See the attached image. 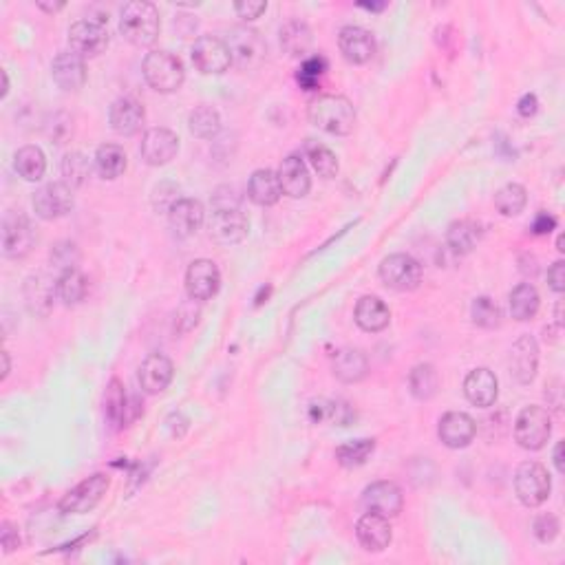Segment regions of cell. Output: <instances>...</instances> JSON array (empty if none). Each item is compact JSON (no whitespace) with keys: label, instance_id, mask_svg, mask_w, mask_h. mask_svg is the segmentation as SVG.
<instances>
[{"label":"cell","instance_id":"23","mask_svg":"<svg viewBox=\"0 0 565 565\" xmlns=\"http://www.w3.org/2000/svg\"><path fill=\"white\" fill-rule=\"evenodd\" d=\"M356 537L366 552H383L393 541V528L386 516L366 513L356 524Z\"/></svg>","mask_w":565,"mask_h":565},{"label":"cell","instance_id":"11","mask_svg":"<svg viewBox=\"0 0 565 565\" xmlns=\"http://www.w3.org/2000/svg\"><path fill=\"white\" fill-rule=\"evenodd\" d=\"M33 245H36V230L27 216L7 212L3 219V257L12 260L25 259Z\"/></svg>","mask_w":565,"mask_h":565},{"label":"cell","instance_id":"41","mask_svg":"<svg viewBox=\"0 0 565 565\" xmlns=\"http://www.w3.org/2000/svg\"><path fill=\"white\" fill-rule=\"evenodd\" d=\"M375 451V439L371 437H360V439H351V442L340 444L336 448V460L340 466L345 468H358L362 463H366L371 455Z\"/></svg>","mask_w":565,"mask_h":565},{"label":"cell","instance_id":"8","mask_svg":"<svg viewBox=\"0 0 565 565\" xmlns=\"http://www.w3.org/2000/svg\"><path fill=\"white\" fill-rule=\"evenodd\" d=\"M31 206L36 216H40L42 221L62 219V216L69 215L75 206L74 188L65 181L45 183V186L36 190Z\"/></svg>","mask_w":565,"mask_h":565},{"label":"cell","instance_id":"4","mask_svg":"<svg viewBox=\"0 0 565 565\" xmlns=\"http://www.w3.org/2000/svg\"><path fill=\"white\" fill-rule=\"evenodd\" d=\"M552 436V418L548 409L530 404L524 407L515 419V442L524 451H541Z\"/></svg>","mask_w":565,"mask_h":565},{"label":"cell","instance_id":"3","mask_svg":"<svg viewBox=\"0 0 565 565\" xmlns=\"http://www.w3.org/2000/svg\"><path fill=\"white\" fill-rule=\"evenodd\" d=\"M142 75L148 82V86L157 91V93H175V91L181 89L183 80H186L181 60L168 51L146 53L142 62Z\"/></svg>","mask_w":565,"mask_h":565},{"label":"cell","instance_id":"36","mask_svg":"<svg viewBox=\"0 0 565 565\" xmlns=\"http://www.w3.org/2000/svg\"><path fill=\"white\" fill-rule=\"evenodd\" d=\"M53 296H57L56 281L47 277H31L25 285V298L27 305L33 313H49L53 307Z\"/></svg>","mask_w":565,"mask_h":565},{"label":"cell","instance_id":"5","mask_svg":"<svg viewBox=\"0 0 565 565\" xmlns=\"http://www.w3.org/2000/svg\"><path fill=\"white\" fill-rule=\"evenodd\" d=\"M515 492L516 499L525 508H539L548 501L552 492V480L543 463L539 462H524L515 472Z\"/></svg>","mask_w":565,"mask_h":565},{"label":"cell","instance_id":"22","mask_svg":"<svg viewBox=\"0 0 565 565\" xmlns=\"http://www.w3.org/2000/svg\"><path fill=\"white\" fill-rule=\"evenodd\" d=\"M463 395H466L468 402L472 407L489 409L497 402V395H499V380L486 366H477L463 380Z\"/></svg>","mask_w":565,"mask_h":565},{"label":"cell","instance_id":"2","mask_svg":"<svg viewBox=\"0 0 565 565\" xmlns=\"http://www.w3.org/2000/svg\"><path fill=\"white\" fill-rule=\"evenodd\" d=\"M159 31H162V21L153 3L133 0L124 4L119 13V33L124 40L135 47H151L159 38Z\"/></svg>","mask_w":565,"mask_h":565},{"label":"cell","instance_id":"29","mask_svg":"<svg viewBox=\"0 0 565 565\" xmlns=\"http://www.w3.org/2000/svg\"><path fill=\"white\" fill-rule=\"evenodd\" d=\"M331 369H334V375L340 383L356 384L365 380L366 371H369V360H366V356L360 349L345 347V349L336 351Z\"/></svg>","mask_w":565,"mask_h":565},{"label":"cell","instance_id":"56","mask_svg":"<svg viewBox=\"0 0 565 565\" xmlns=\"http://www.w3.org/2000/svg\"><path fill=\"white\" fill-rule=\"evenodd\" d=\"M552 462H554V468H557L559 475H563V472H565V463H563V442H557V446H554Z\"/></svg>","mask_w":565,"mask_h":565},{"label":"cell","instance_id":"6","mask_svg":"<svg viewBox=\"0 0 565 565\" xmlns=\"http://www.w3.org/2000/svg\"><path fill=\"white\" fill-rule=\"evenodd\" d=\"M380 281L395 292H413L422 283V265L411 254H389L380 263Z\"/></svg>","mask_w":565,"mask_h":565},{"label":"cell","instance_id":"32","mask_svg":"<svg viewBox=\"0 0 565 565\" xmlns=\"http://www.w3.org/2000/svg\"><path fill=\"white\" fill-rule=\"evenodd\" d=\"M508 307L515 321H519V322L533 321V318L539 313V307H541V296H539L537 287L530 283L516 285L508 296Z\"/></svg>","mask_w":565,"mask_h":565},{"label":"cell","instance_id":"52","mask_svg":"<svg viewBox=\"0 0 565 565\" xmlns=\"http://www.w3.org/2000/svg\"><path fill=\"white\" fill-rule=\"evenodd\" d=\"M554 228H557V219H554L552 215H548V212H539V215L534 216L533 234H537V236L550 234Z\"/></svg>","mask_w":565,"mask_h":565},{"label":"cell","instance_id":"15","mask_svg":"<svg viewBox=\"0 0 565 565\" xmlns=\"http://www.w3.org/2000/svg\"><path fill=\"white\" fill-rule=\"evenodd\" d=\"M362 504H365L366 513L383 515L386 519H393L402 513L404 508V495L398 484L393 481H374L362 492Z\"/></svg>","mask_w":565,"mask_h":565},{"label":"cell","instance_id":"47","mask_svg":"<svg viewBox=\"0 0 565 565\" xmlns=\"http://www.w3.org/2000/svg\"><path fill=\"white\" fill-rule=\"evenodd\" d=\"M77 260H80V252H77V245L71 243V241H65V243L53 248L51 263L56 265V268H60L62 272H65V269L77 268Z\"/></svg>","mask_w":565,"mask_h":565},{"label":"cell","instance_id":"17","mask_svg":"<svg viewBox=\"0 0 565 565\" xmlns=\"http://www.w3.org/2000/svg\"><path fill=\"white\" fill-rule=\"evenodd\" d=\"M477 436L475 419L463 411H448L442 415L437 424V437L448 448H466Z\"/></svg>","mask_w":565,"mask_h":565},{"label":"cell","instance_id":"54","mask_svg":"<svg viewBox=\"0 0 565 565\" xmlns=\"http://www.w3.org/2000/svg\"><path fill=\"white\" fill-rule=\"evenodd\" d=\"M188 424H190V419L180 411L171 413V418H168V428H171L172 437H183V433L188 431Z\"/></svg>","mask_w":565,"mask_h":565},{"label":"cell","instance_id":"60","mask_svg":"<svg viewBox=\"0 0 565 565\" xmlns=\"http://www.w3.org/2000/svg\"><path fill=\"white\" fill-rule=\"evenodd\" d=\"M563 243H565V239H563V234H561V236H559V241H557V250H559V252H565Z\"/></svg>","mask_w":565,"mask_h":565},{"label":"cell","instance_id":"35","mask_svg":"<svg viewBox=\"0 0 565 565\" xmlns=\"http://www.w3.org/2000/svg\"><path fill=\"white\" fill-rule=\"evenodd\" d=\"M13 168L18 177L25 181H40L47 172V157L42 148L38 146H22L13 154Z\"/></svg>","mask_w":565,"mask_h":565},{"label":"cell","instance_id":"33","mask_svg":"<svg viewBox=\"0 0 565 565\" xmlns=\"http://www.w3.org/2000/svg\"><path fill=\"white\" fill-rule=\"evenodd\" d=\"M481 239V228L477 221H453L446 230V245L455 254H471Z\"/></svg>","mask_w":565,"mask_h":565},{"label":"cell","instance_id":"58","mask_svg":"<svg viewBox=\"0 0 565 565\" xmlns=\"http://www.w3.org/2000/svg\"><path fill=\"white\" fill-rule=\"evenodd\" d=\"M358 7L366 9V12H383V9H386V3H360Z\"/></svg>","mask_w":565,"mask_h":565},{"label":"cell","instance_id":"26","mask_svg":"<svg viewBox=\"0 0 565 565\" xmlns=\"http://www.w3.org/2000/svg\"><path fill=\"white\" fill-rule=\"evenodd\" d=\"M144 119H146V110H144V106L135 98H119L110 104V128L118 135H122V137H130V135L139 133Z\"/></svg>","mask_w":565,"mask_h":565},{"label":"cell","instance_id":"48","mask_svg":"<svg viewBox=\"0 0 565 565\" xmlns=\"http://www.w3.org/2000/svg\"><path fill=\"white\" fill-rule=\"evenodd\" d=\"M559 530H561V525H559V519L554 515H541L534 521V537L541 543H550V541L557 539Z\"/></svg>","mask_w":565,"mask_h":565},{"label":"cell","instance_id":"34","mask_svg":"<svg viewBox=\"0 0 565 565\" xmlns=\"http://www.w3.org/2000/svg\"><path fill=\"white\" fill-rule=\"evenodd\" d=\"M56 292L57 298H60L66 307H75L86 298L89 283H86V277L77 268L65 269V272L57 274Z\"/></svg>","mask_w":565,"mask_h":565},{"label":"cell","instance_id":"46","mask_svg":"<svg viewBox=\"0 0 565 565\" xmlns=\"http://www.w3.org/2000/svg\"><path fill=\"white\" fill-rule=\"evenodd\" d=\"M91 175V162L86 159V154L82 153H69L62 159V177L65 183H69L71 188L84 186L86 180Z\"/></svg>","mask_w":565,"mask_h":565},{"label":"cell","instance_id":"21","mask_svg":"<svg viewBox=\"0 0 565 565\" xmlns=\"http://www.w3.org/2000/svg\"><path fill=\"white\" fill-rule=\"evenodd\" d=\"M278 181H281L283 195L292 197V199H303L312 190V177H309L305 159L298 153L287 154L283 159L281 168H278Z\"/></svg>","mask_w":565,"mask_h":565},{"label":"cell","instance_id":"57","mask_svg":"<svg viewBox=\"0 0 565 565\" xmlns=\"http://www.w3.org/2000/svg\"><path fill=\"white\" fill-rule=\"evenodd\" d=\"M9 371H12V360H9V351H3V375H0V380H7Z\"/></svg>","mask_w":565,"mask_h":565},{"label":"cell","instance_id":"28","mask_svg":"<svg viewBox=\"0 0 565 565\" xmlns=\"http://www.w3.org/2000/svg\"><path fill=\"white\" fill-rule=\"evenodd\" d=\"M281 195L283 190L277 172L269 171V168H260V171L252 172V177H250L248 181V197L252 204H257L260 207L277 206Z\"/></svg>","mask_w":565,"mask_h":565},{"label":"cell","instance_id":"27","mask_svg":"<svg viewBox=\"0 0 565 565\" xmlns=\"http://www.w3.org/2000/svg\"><path fill=\"white\" fill-rule=\"evenodd\" d=\"M356 325L362 331H369V334H380L389 327L391 322V312L386 307V303L378 296H362L356 305L354 312Z\"/></svg>","mask_w":565,"mask_h":565},{"label":"cell","instance_id":"12","mask_svg":"<svg viewBox=\"0 0 565 565\" xmlns=\"http://www.w3.org/2000/svg\"><path fill=\"white\" fill-rule=\"evenodd\" d=\"M250 221L241 212V207H215L210 221H207V232L210 239L219 245H236L248 236Z\"/></svg>","mask_w":565,"mask_h":565},{"label":"cell","instance_id":"16","mask_svg":"<svg viewBox=\"0 0 565 565\" xmlns=\"http://www.w3.org/2000/svg\"><path fill=\"white\" fill-rule=\"evenodd\" d=\"M338 47H340L342 57L349 65H366L369 60H374L375 51H378L374 33L356 25L340 29V33H338Z\"/></svg>","mask_w":565,"mask_h":565},{"label":"cell","instance_id":"10","mask_svg":"<svg viewBox=\"0 0 565 565\" xmlns=\"http://www.w3.org/2000/svg\"><path fill=\"white\" fill-rule=\"evenodd\" d=\"M71 51L82 57H95L109 47V29L100 18H82L69 27Z\"/></svg>","mask_w":565,"mask_h":565},{"label":"cell","instance_id":"39","mask_svg":"<svg viewBox=\"0 0 565 565\" xmlns=\"http://www.w3.org/2000/svg\"><path fill=\"white\" fill-rule=\"evenodd\" d=\"M127 411H128V395L124 384L118 378H113L109 383L104 395V413L109 418L110 427L119 428L127 427Z\"/></svg>","mask_w":565,"mask_h":565},{"label":"cell","instance_id":"13","mask_svg":"<svg viewBox=\"0 0 565 565\" xmlns=\"http://www.w3.org/2000/svg\"><path fill=\"white\" fill-rule=\"evenodd\" d=\"M221 289V272L215 260L197 259L186 269V294L190 301L204 303Z\"/></svg>","mask_w":565,"mask_h":565},{"label":"cell","instance_id":"20","mask_svg":"<svg viewBox=\"0 0 565 565\" xmlns=\"http://www.w3.org/2000/svg\"><path fill=\"white\" fill-rule=\"evenodd\" d=\"M539 369V345L533 336H521L510 349V374L519 384H530Z\"/></svg>","mask_w":565,"mask_h":565},{"label":"cell","instance_id":"40","mask_svg":"<svg viewBox=\"0 0 565 565\" xmlns=\"http://www.w3.org/2000/svg\"><path fill=\"white\" fill-rule=\"evenodd\" d=\"M305 154L313 171H316L322 180H334V177L338 175V171H340V163H338L336 153L331 151V148H327L325 144L307 139Z\"/></svg>","mask_w":565,"mask_h":565},{"label":"cell","instance_id":"38","mask_svg":"<svg viewBox=\"0 0 565 565\" xmlns=\"http://www.w3.org/2000/svg\"><path fill=\"white\" fill-rule=\"evenodd\" d=\"M409 386H411V393L419 402H427V400L436 398L439 389V375L436 366L422 362V365H415L409 374Z\"/></svg>","mask_w":565,"mask_h":565},{"label":"cell","instance_id":"7","mask_svg":"<svg viewBox=\"0 0 565 565\" xmlns=\"http://www.w3.org/2000/svg\"><path fill=\"white\" fill-rule=\"evenodd\" d=\"M110 480L104 472H95V475L86 477L84 481L71 489L69 492H65V497L60 499L57 508H60L62 515H84L91 513L95 506L102 501V497L109 490Z\"/></svg>","mask_w":565,"mask_h":565},{"label":"cell","instance_id":"14","mask_svg":"<svg viewBox=\"0 0 565 565\" xmlns=\"http://www.w3.org/2000/svg\"><path fill=\"white\" fill-rule=\"evenodd\" d=\"M180 153V137L171 128L154 127L148 128L142 137L139 154L148 166H166Z\"/></svg>","mask_w":565,"mask_h":565},{"label":"cell","instance_id":"50","mask_svg":"<svg viewBox=\"0 0 565 565\" xmlns=\"http://www.w3.org/2000/svg\"><path fill=\"white\" fill-rule=\"evenodd\" d=\"M548 285L552 292L563 294L565 292V260H557L552 268L548 269Z\"/></svg>","mask_w":565,"mask_h":565},{"label":"cell","instance_id":"18","mask_svg":"<svg viewBox=\"0 0 565 565\" xmlns=\"http://www.w3.org/2000/svg\"><path fill=\"white\" fill-rule=\"evenodd\" d=\"M228 49L232 53V65H239L241 69H250V66L259 65L265 56V45L260 40L259 31L254 29H232L228 38Z\"/></svg>","mask_w":565,"mask_h":565},{"label":"cell","instance_id":"24","mask_svg":"<svg viewBox=\"0 0 565 565\" xmlns=\"http://www.w3.org/2000/svg\"><path fill=\"white\" fill-rule=\"evenodd\" d=\"M172 375H175L172 360L162 354H151L139 366V384H142L144 393L148 395L163 393L171 386Z\"/></svg>","mask_w":565,"mask_h":565},{"label":"cell","instance_id":"30","mask_svg":"<svg viewBox=\"0 0 565 565\" xmlns=\"http://www.w3.org/2000/svg\"><path fill=\"white\" fill-rule=\"evenodd\" d=\"M93 166H95V172H98L102 180L113 181V180H119V177L127 172L128 157H127V153H124V148L118 146V144H102V146L95 151Z\"/></svg>","mask_w":565,"mask_h":565},{"label":"cell","instance_id":"43","mask_svg":"<svg viewBox=\"0 0 565 565\" xmlns=\"http://www.w3.org/2000/svg\"><path fill=\"white\" fill-rule=\"evenodd\" d=\"M281 47L289 56H305L312 47V29L301 21L287 22L281 29Z\"/></svg>","mask_w":565,"mask_h":565},{"label":"cell","instance_id":"42","mask_svg":"<svg viewBox=\"0 0 565 565\" xmlns=\"http://www.w3.org/2000/svg\"><path fill=\"white\" fill-rule=\"evenodd\" d=\"M528 204V190L521 183H506L497 190L495 207L501 216H516Z\"/></svg>","mask_w":565,"mask_h":565},{"label":"cell","instance_id":"37","mask_svg":"<svg viewBox=\"0 0 565 565\" xmlns=\"http://www.w3.org/2000/svg\"><path fill=\"white\" fill-rule=\"evenodd\" d=\"M188 130H190L197 139H215L221 130L219 110L206 104L192 109L190 115H188Z\"/></svg>","mask_w":565,"mask_h":565},{"label":"cell","instance_id":"25","mask_svg":"<svg viewBox=\"0 0 565 565\" xmlns=\"http://www.w3.org/2000/svg\"><path fill=\"white\" fill-rule=\"evenodd\" d=\"M168 221H171V228L177 236L188 239V236L197 234L201 225H204V204L197 199H177L171 210H168Z\"/></svg>","mask_w":565,"mask_h":565},{"label":"cell","instance_id":"1","mask_svg":"<svg viewBox=\"0 0 565 565\" xmlns=\"http://www.w3.org/2000/svg\"><path fill=\"white\" fill-rule=\"evenodd\" d=\"M307 118L316 128L338 137L354 133L356 127V109L345 95H318L307 106Z\"/></svg>","mask_w":565,"mask_h":565},{"label":"cell","instance_id":"31","mask_svg":"<svg viewBox=\"0 0 565 565\" xmlns=\"http://www.w3.org/2000/svg\"><path fill=\"white\" fill-rule=\"evenodd\" d=\"M309 419L313 424H321V422H331L338 424V427H349L351 422L356 419V413L351 411L349 404L340 402V400H313L307 409Z\"/></svg>","mask_w":565,"mask_h":565},{"label":"cell","instance_id":"51","mask_svg":"<svg viewBox=\"0 0 565 565\" xmlns=\"http://www.w3.org/2000/svg\"><path fill=\"white\" fill-rule=\"evenodd\" d=\"M537 110H539V100H537V95L534 93H525V95H521V100L519 102H516V113L521 115V118H534V115H537Z\"/></svg>","mask_w":565,"mask_h":565},{"label":"cell","instance_id":"9","mask_svg":"<svg viewBox=\"0 0 565 565\" xmlns=\"http://www.w3.org/2000/svg\"><path fill=\"white\" fill-rule=\"evenodd\" d=\"M192 65L204 75H221L232 66V53L228 42L216 36L197 38L190 51Z\"/></svg>","mask_w":565,"mask_h":565},{"label":"cell","instance_id":"55","mask_svg":"<svg viewBox=\"0 0 565 565\" xmlns=\"http://www.w3.org/2000/svg\"><path fill=\"white\" fill-rule=\"evenodd\" d=\"M36 7L42 9V12H45V13H57V12H60V9L66 7V3H65V0H56V3H47V0H38Z\"/></svg>","mask_w":565,"mask_h":565},{"label":"cell","instance_id":"45","mask_svg":"<svg viewBox=\"0 0 565 565\" xmlns=\"http://www.w3.org/2000/svg\"><path fill=\"white\" fill-rule=\"evenodd\" d=\"M471 318L481 330H497L501 325V309L490 296H480L472 301Z\"/></svg>","mask_w":565,"mask_h":565},{"label":"cell","instance_id":"53","mask_svg":"<svg viewBox=\"0 0 565 565\" xmlns=\"http://www.w3.org/2000/svg\"><path fill=\"white\" fill-rule=\"evenodd\" d=\"M0 541H3V548L4 552H12L21 545V537H18V530L13 528L12 524H4L3 525V533H0Z\"/></svg>","mask_w":565,"mask_h":565},{"label":"cell","instance_id":"49","mask_svg":"<svg viewBox=\"0 0 565 565\" xmlns=\"http://www.w3.org/2000/svg\"><path fill=\"white\" fill-rule=\"evenodd\" d=\"M234 12L239 18L252 22L268 12V3H263V0H239V3H234Z\"/></svg>","mask_w":565,"mask_h":565},{"label":"cell","instance_id":"44","mask_svg":"<svg viewBox=\"0 0 565 565\" xmlns=\"http://www.w3.org/2000/svg\"><path fill=\"white\" fill-rule=\"evenodd\" d=\"M327 69H330V65H327V60L322 56L305 57L301 69H298V74H296L298 86H301L303 91H316L318 86H321Z\"/></svg>","mask_w":565,"mask_h":565},{"label":"cell","instance_id":"19","mask_svg":"<svg viewBox=\"0 0 565 565\" xmlns=\"http://www.w3.org/2000/svg\"><path fill=\"white\" fill-rule=\"evenodd\" d=\"M53 82L66 93H75L86 84V62L74 51H60L51 65Z\"/></svg>","mask_w":565,"mask_h":565},{"label":"cell","instance_id":"59","mask_svg":"<svg viewBox=\"0 0 565 565\" xmlns=\"http://www.w3.org/2000/svg\"><path fill=\"white\" fill-rule=\"evenodd\" d=\"M3 91H0V98H7V93H9V75H7V71H3Z\"/></svg>","mask_w":565,"mask_h":565}]
</instances>
